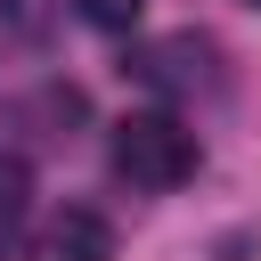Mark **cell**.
Segmentation results:
<instances>
[{
    "label": "cell",
    "instance_id": "cell-3",
    "mask_svg": "<svg viewBox=\"0 0 261 261\" xmlns=\"http://www.w3.org/2000/svg\"><path fill=\"white\" fill-rule=\"evenodd\" d=\"M41 261H114V228L98 220V212H57V228H49V245H41Z\"/></svg>",
    "mask_w": 261,
    "mask_h": 261
},
{
    "label": "cell",
    "instance_id": "cell-2",
    "mask_svg": "<svg viewBox=\"0 0 261 261\" xmlns=\"http://www.w3.org/2000/svg\"><path fill=\"white\" fill-rule=\"evenodd\" d=\"M122 73H139L147 90H204L212 82V41L204 33H171V41H147Z\"/></svg>",
    "mask_w": 261,
    "mask_h": 261
},
{
    "label": "cell",
    "instance_id": "cell-1",
    "mask_svg": "<svg viewBox=\"0 0 261 261\" xmlns=\"http://www.w3.org/2000/svg\"><path fill=\"white\" fill-rule=\"evenodd\" d=\"M114 171H122L130 188L163 196V188L196 179V130L171 122V114H122V122H114Z\"/></svg>",
    "mask_w": 261,
    "mask_h": 261
},
{
    "label": "cell",
    "instance_id": "cell-4",
    "mask_svg": "<svg viewBox=\"0 0 261 261\" xmlns=\"http://www.w3.org/2000/svg\"><path fill=\"white\" fill-rule=\"evenodd\" d=\"M24 220H33V171L16 155H0V253L24 237Z\"/></svg>",
    "mask_w": 261,
    "mask_h": 261
},
{
    "label": "cell",
    "instance_id": "cell-6",
    "mask_svg": "<svg viewBox=\"0 0 261 261\" xmlns=\"http://www.w3.org/2000/svg\"><path fill=\"white\" fill-rule=\"evenodd\" d=\"M253 8H261V0H253Z\"/></svg>",
    "mask_w": 261,
    "mask_h": 261
},
{
    "label": "cell",
    "instance_id": "cell-5",
    "mask_svg": "<svg viewBox=\"0 0 261 261\" xmlns=\"http://www.w3.org/2000/svg\"><path fill=\"white\" fill-rule=\"evenodd\" d=\"M82 8V24H98V33H130L139 16H147V0H73Z\"/></svg>",
    "mask_w": 261,
    "mask_h": 261
}]
</instances>
